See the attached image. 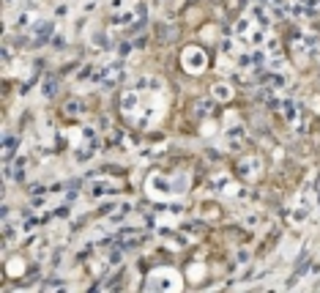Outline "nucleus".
<instances>
[{
  "label": "nucleus",
  "instance_id": "f257e3e1",
  "mask_svg": "<svg viewBox=\"0 0 320 293\" xmlns=\"http://www.w3.org/2000/svg\"><path fill=\"white\" fill-rule=\"evenodd\" d=\"M124 77H126V60L118 58V60H110V63H104V66H96V77H93V83L104 85V88H115Z\"/></svg>",
  "mask_w": 320,
  "mask_h": 293
},
{
  "label": "nucleus",
  "instance_id": "f03ea898",
  "mask_svg": "<svg viewBox=\"0 0 320 293\" xmlns=\"http://www.w3.org/2000/svg\"><path fill=\"white\" fill-rule=\"evenodd\" d=\"M145 285L148 290H181V277L173 269H156Z\"/></svg>",
  "mask_w": 320,
  "mask_h": 293
},
{
  "label": "nucleus",
  "instance_id": "7ed1b4c3",
  "mask_svg": "<svg viewBox=\"0 0 320 293\" xmlns=\"http://www.w3.org/2000/svg\"><path fill=\"white\" fill-rule=\"evenodd\" d=\"M244 142H247V129H244V124H238L235 118H230L227 129H224V148L238 154V148H244Z\"/></svg>",
  "mask_w": 320,
  "mask_h": 293
},
{
  "label": "nucleus",
  "instance_id": "20e7f679",
  "mask_svg": "<svg viewBox=\"0 0 320 293\" xmlns=\"http://www.w3.org/2000/svg\"><path fill=\"white\" fill-rule=\"evenodd\" d=\"M235 173H238V178H241L244 184H252V181L260 178V173H263V162L257 159V156H244V159H238Z\"/></svg>",
  "mask_w": 320,
  "mask_h": 293
},
{
  "label": "nucleus",
  "instance_id": "39448f33",
  "mask_svg": "<svg viewBox=\"0 0 320 293\" xmlns=\"http://www.w3.org/2000/svg\"><path fill=\"white\" fill-rule=\"evenodd\" d=\"M181 63H183V69H186V71L200 74L208 66V58H206V52H203L200 47H186L183 55H181Z\"/></svg>",
  "mask_w": 320,
  "mask_h": 293
},
{
  "label": "nucleus",
  "instance_id": "423d86ee",
  "mask_svg": "<svg viewBox=\"0 0 320 293\" xmlns=\"http://www.w3.org/2000/svg\"><path fill=\"white\" fill-rule=\"evenodd\" d=\"M55 22H50V19H38L36 25L30 28V42L36 44V47H44V44H50L52 42V36H55Z\"/></svg>",
  "mask_w": 320,
  "mask_h": 293
},
{
  "label": "nucleus",
  "instance_id": "0eeeda50",
  "mask_svg": "<svg viewBox=\"0 0 320 293\" xmlns=\"http://www.w3.org/2000/svg\"><path fill=\"white\" fill-rule=\"evenodd\" d=\"M279 113L285 115V121L288 124H293L296 126L298 121H301V110H298V101L296 99H290V96H285L282 101H279Z\"/></svg>",
  "mask_w": 320,
  "mask_h": 293
},
{
  "label": "nucleus",
  "instance_id": "6e6552de",
  "mask_svg": "<svg viewBox=\"0 0 320 293\" xmlns=\"http://www.w3.org/2000/svg\"><path fill=\"white\" fill-rule=\"evenodd\" d=\"M148 195H153V197H167V195H175V192H173V181L162 178V175H153V178L148 181Z\"/></svg>",
  "mask_w": 320,
  "mask_h": 293
},
{
  "label": "nucleus",
  "instance_id": "1a4fd4ad",
  "mask_svg": "<svg viewBox=\"0 0 320 293\" xmlns=\"http://www.w3.org/2000/svg\"><path fill=\"white\" fill-rule=\"evenodd\" d=\"M36 22H38V11H36V9H22V11H19V14L14 17V28H17V30H30Z\"/></svg>",
  "mask_w": 320,
  "mask_h": 293
},
{
  "label": "nucleus",
  "instance_id": "9d476101",
  "mask_svg": "<svg viewBox=\"0 0 320 293\" xmlns=\"http://www.w3.org/2000/svg\"><path fill=\"white\" fill-rule=\"evenodd\" d=\"M91 44L96 47V50H115V47H118L110 39V33H107V30H93L91 33Z\"/></svg>",
  "mask_w": 320,
  "mask_h": 293
},
{
  "label": "nucleus",
  "instance_id": "9b49d317",
  "mask_svg": "<svg viewBox=\"0 0 320 293\" xmlns=\"http://www.w3.org/2000/svg\"><path fill=\"white\" fill-rule=\"evenodd\" d=\"M214 104H216V99L214 96H203V99H197L194 101V118H208L211 113H214Z\"/></svg>",
  "mask_w": 320,
  "mask_h": 293
},
{
  "label": "nucleus",
  "instance_id": "f8f14e48",
  "mask_svg": "<svg viewBox=\"0 0 320 293\" xmlns=\"http://www.w3.org/2000/svg\"><path fill=\"white\" fill-rule=\"evenodd\" d=\"M132 88H137V91H142V88H148V91H165V83H162V77H151V74H145V77H137L134 80V85Z\"/></svg>",
  "mask_w": 320,
  "mask_h": 293
},
{
  "label": "nucleus",
  "instance_id": "ddd939ff",
  "mask_svg": "<svg viewBox=\"0 0 320 293\" xmlns=\"http://www.w3.org/2000/svg\"><path fill=\"white\" fill-rule=\"evenodd\" d=\"M88 192H91L93 197H99V195H115V192H118V187H115V184L110 181V178H101V181H96V184H93V187L91 189H88Z\"/></svg>",
  "mask_w": 320,
  "mask_h": 293
},
{
  "label": "nucleus",
  "instance_id": "4468645a",
  "mask_svg": "<svg viewBox=\"0 0 320 293\" xmlns=\"http://www.w3.org/2000/svg\"><path fill=\"white\" fill-rule=\"evenodd\" d=\"M211 96H214L216 101H230L233 99V85L230 83H216L214 88H211Z\"/></svg>",
  "mask_w": 320,
  "mask_h": 293
},
{
  "label": "nucleus",
  "instance_id": "2eb2a0df",
  "mask_svg": "<svg viewBox=\"0 0 320 293\" xmlns=\"http://www.w3.org/2000/svg\"><path fill=\"white\" fill-rule=\"evenodd\" d=\"M83 110H85V104H83V99H69L63 104V113L66 115H71V118H77V115H83Z\"/></svg>",
  "mask_w": 320,
  "mask_h": 293
},
{
  "label": "nucleus",
  "instance_id": "dca6fc26",
  "mask_svg": "<svg viewBox=\"0 0 320 293\" xmlns=\"http://www.w3.org/2000/svg\"><path fill=\"white\" fill-rule=\"evenodd\" d=\"M38 93H42L44 99H52V96H55V93H58V83H55V80H52V77H47L44 83L38 85Z\"/></svg>",
  "mask_w": 320,
  "mask_h": 293
},
{
  "label": "nucleus",
  "instance_id": "f3484780",
  "mask_svg": "<svg viewBox=\"0 0 320 293\" xmlns=\"http://www.w3.org/2000/svg\"><path fill=\"white\" fill-rule=\"evenodd\" d=\"M142 42H124V44H118L115 50H118V58H129L134 52V47H140Z\"/></svg>",
  "mask_w": 320,
  "mask_h": 293
},
{
  "label": "nucleus",
  "instance_id": "a211bd4d",
  "mask_svg": "<svg viewBox=\"0 0 320 293\" xmlns=\"http://www.w3.org/2000/svg\"><path fill=\"white\" fill-rule=\"evenodd\" d=\"M189 189V181H186V175H178V178H175V184H173V192L175 195H183Z\"/></svg>",
  "mask_w": 320,
  "mask_h": 293
},
{
  "label": "nucleus",
  "instance_id": "6ab92c4d",
  "mask_svg": "<svg viewBox=\"0 0 320 293\" xmlns=\"http://www.w3.org/2000/svg\"><path fill=\"white\" fill-rule=\"evenodd\" d=\"M69 14H71V6H69V3H58V9H55V17H58V19H66Z\"/></svg>",
  "mask_w": 320,
  "mask_h": 293
},
{
  "label": "nucleus",
  "instance_id": "aec40b11",
  "mask_svg": "<svg viewBox=\"0 0 320 293\" xmlns=\"http://www.w3.org/2000/svg\"><path fill=\"white\" fill-rule=\"evenodd\" d=\"M249 258H252V252L249 249H241V252H238V255H235V266H244V263H249Z\"/></svg>",
  "mask_w": 320,
  "mask_h": 293
},
{
  "label": "nucleus",
  "instance_id": "412c9836",
  "mask_svg": "<svg viewBox=\"0 0 320 293\" xmlns=\"http://www.w3.org/2000/svg\"><path fill=\"white\" fill-rule=\"evenodd\" d=\"M50 44H52V47H66V36H60V33H55Z\"/></svg>",
  "mask_w": 320,
  "mask_h": 293
},
{
  "label": "nucleus",
  "instance_id": "4be33fe9",
  "mask_svg": "<svg viewBox=\"0 0 320 293\" xmlns=\"http://www.w3.org/2000/svg\"><path fill=\"white\" fill-rule=\"evenodd\" d=\"M317 203H320V195H317Z\"/></svg>",
  "mask_w": 320,
  "mask_h": 293
},
{
  "label": "nucleus",
  "instance_id": "5701e85b",
  "mask_svg": "<svg viewBox=\"0 0 320 293\" xmlns=\"http://www.w3.org/2000/svg\"><path fill=\"white\" fill-rule=\"evenodd\" d=\"M30 3H33V0H30Z\"/></svg>",
  "mask_w": 320,
  "mask_h": 293
}]
</instances>
